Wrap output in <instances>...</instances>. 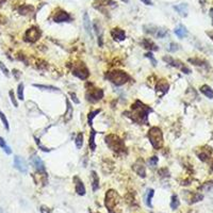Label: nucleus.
Listing matches in <instances>:
<instances>
[{
	"label": "nucleus",
	"instance_id": "nucleus-1",
	"mask_svg": "<svg viewBox=\"0 0 213 213\" xmlns=\"http://www.w3.org/2000/svg\"><path fill=\"white\" fill-rule=\"evenodd\" d=\"M152 112V109L150 106H146L140 100H136L134 103L131 106V111L130 112H125L127 116L131 118L133 122L138 123V124H148V114Z\"/></svg>",
	"mask_w": 213,
	"mask_h": 213
},
{
	"label": "nucleus",
	"instance_id": "nucleus-2",
	"mask_svg": "<svg viewBox=\"0 0 213 213\" xmlns=\"http://www.w3.org/2000/svg\"><path fill=\"white\" fill-rule=\"evenodd\" d=\"M104 204L110 213H122V208H120L122 199H120V196L114 190H110L106 192Z\"/></svg>",
	"mask_w": 213,
	"mask_h": 213
},
{
	"label": "nucleus",
	"instance_id": "nucleus-3",
	"mask_svg": "<svg viewBox=\"0 0 213 213\" xmlns=\"http://www.w3.org/2000/svg\"><path fill=\"white\" fill-rule=\"evenodd\" d=\"M106 79L111 81L116 87H120V85L128 82L129 80H130V76L123 70H113L106 74Z\"/></svg>",
	"mask_w": 213,
	"mask_h": 213
},
{
	"label": "nucleus",
	"instance_id": "nucleus-4",
	"mask_svg": "<svg viewBox=\"0 0 213 213\" xmlns=\"http://www.w3.org/2000/svg\"><path fill=\"white\" fill-rule=\"evenodd\" d=\"M148 139L155 149H160L163 146V133L159 127H151L149 129Z\"/></svg>",
	"mask_w": 213,
	"mask_h": 213
},
{
	"label": "nucleus",
	"instance_id": "nucleus-5",
	"mask_svg": "<svg viewBox=\"0 0 213 213\" xmlns=\"http://www.w3.org/2000/svg\"><path fill=\"white\" fill-rule=\"evenodd\" d=\"M106 144L108 145L111 150L116 151V152H123L125 150V143L115 134H109L106 138Z\"/></svg>",
	"mask_w": 213,
	"mask_h": 213
},
{
	"label": "nucleus",
	"instance_id": "nucleus-6",
	"mask_svg": "<svg viewBox=\"0 0 213 213\" xmlns=\"http://www.w3.org/2000/svg\"><path fill=\"white\" fill-rule=\"evenodd\" d=\"M73 75L78 77L81 80H85L89 78L90 76V71L89 68L87 67V65L83 62H79V63H75L73 66Z\"/></svg>",
	"mask_w": 213,
	"mask_h": 213
},
{
	"label": "nucleus",
	"instance_id": "nucleus-7",
	"mask_svg": "<svg viewBox=\"0 0 213 213\" xmlns=\"http://www.w3.org/2000/svg\"><path fill=\"white\" fill-rule=\"evenodd\" d=\"M103 91L101 89H90L87 90V94H85V98H87V101L92 102V103H96L103 98Z\"/></svg>",
	"mask_w": 213,
	"mask_h": 213
},
{
	"label": "nucleus",
	"instance_id": "nucleus-8",
	"mask_svg": "<svg viewBox=\"0 0 213 213\" xmlns=\"http://www.w3.org/2000/svg\"><path fill=\"white\" fill-rule=\"evenodd\" d=\"M163 61L164 62H166L167 64L172 65V66L176 67V68H179L181 69L182 71H183L184 74H191V69L188 68L186 66H184V64L182 62H180V61L178 60H175V59L171 58V57H163Z\"/></svg>",
	"mask_w": 213,
	"mask_h": 213
},
{
	"label": "nucleus",
	"instance_id": "nucleus-9",
	"mask_svg": "<svg viewBox=\"0 0 213 213\" xmlns=\"http://www.w3.org/2000/svg\"><path fill=\"white\" fill-rule=\"evenodd\" d=\"M41 31L36 28V27H32L30 29H28L25 33V41L29 43H34L40 38Z\"/></svg>",
	"mask_w": 213,
	"mask_h": 213
},
{
	"label": "nucleus",
	"instance_id": "nucleus-10",
	"mask_svg": "<svg viewBox=\"0 0 213 213\" xmlns=\"http://www.w3.org/2000/svg\"><path fill=\"white\" fill-rule=\"evenodd\" d=\"M133 171L136 172L140 177L142 178H145L146 177V169H145V164H144V161L142 159H139L132 166Z\"/></svg>",
	"mask_w": 213,
	"mask_h": 213
},
{
	"label": "nucleus",
	"instance_id": "nucleus-11",
	"mask_svg": "<svg viewBox=\"0 0 213 213\" xmlns=\"http://www.w3.org/2000/svg\"><path fill=\"white\" fill-rule=\"evenodd\" d=\"M14 167L19 172H21V173H27L28 172V165H27L26 161L19 156L14 157Z\"/></svg>",
	"mask_w": 213,
	"mask_h": 213
},
{
	"label": "nucleus",
	"instance_id": "nucleus-12",
	"mask_svg": "<svg viewBox=\"0 0 213 213\" xmlns=\"http://www.w3.org/2000/svg\"><path fill=\"white\" fill-rule=\"evenodd\" d=\"M73 180H74V183H75V190L78 195H81V196L85 195L87 190H85V186H84V184H83L82 180L80 179L78 176H74Z\"/></svg>",
	"mask_w": 213,
	"mask_h": 213
},
{
	"label": "nucleus",
	"instance_id": "nucleus-13",
	"mask_svg": "<svg viewBox=\"0 0 213 213\" xmlns=\"http://www.w3.org/2000/svg\"><path fill=\"white\" fill-rule=\"evenodd\" d=\"M30 161H31L32 165L35 167V169L38 171V173H45V165H44V162H43L42 160L38 157V156H32L30 158Z\"/></svg>",
	"mask_w": 213,
	"mask_h": 213
},
{
	"label": "nucleus",
	"instance_id": "nucleus-14",
	"mask_svg": "<svg viewBox=\"0 0 213 213\" xmlns=\"http://www.w3.org/2000/svg\"><path fill=\"white\" fill-rule=\"evenodd\" d=\"M53 20L56 22H64V21H70L71 20V16L69 15L67 12L65 11H58L56 13V15L53 16Z\"/></svg>",
	"mask_w": 213,
	"mask_h": 213
},
{
	"label": "nucleus",
	"instance_id": "nucleus-15",
	"mask_svg": "<svg viewBox=\"0 0 213 213\" xmlns=\"http://www.w3.org/2000/svg\"><path fill=\"white\" fill-rule=\"evenodd\" d=\"M111 35L114 41L122 42V41H124L126 38V32L123 29H120V28H114L111 31Z\"/></svg>",
	"mask_w": 213,
	"mask_h": 213
},
{
	"label": "nucleus",
	"instance_id": "nucleus-16",
	"mask_svg": "<svg viewBox=\"0 0 213 213\" xmlns=\"http://www.w3.org/2000/svg\"><path fill=\"white\" fill-rule=\"evenodd\" d=\"M169 83L166 81H164V80H161V81L158 82L157 87H156V91H157V93L160 96H163L169 92Z\"/></svg>",
	"mask_w": 213,
	"mask_h": 213
},
{
	"label": "nucleus",
	"instance_id": "nucleus-17",
	"mask_svg": "<svg viewBox=\"0 0 213 213\" xmlns=\"http://www.w3.org/2000/svg\"><path fill=\"white\" fill-rule=\"evenodd\" d=\"M65 101H66V111H65V114H64V122L68 123L69 120L73 118L74 109H73V106H71V103H70V101H69L68 98H66Z\"/></svg>",
	"mask_w": 213,
	"mask_h": 213
},
{
	"label": "nucleus",
	"instance_id": "nucleus-18",
	"mask_svg": "<svg viewBox=\"0 0 213 213\" xmlns=\"http://www.w3.org/2000/svg\"><path fill=\"white\" fill-rule=\"evenodd\" d=\"M83 27H84L87 33L91 36V38H93V33H92V29H93V28H92L91 19H90V17H89V14H87V12L83 14Z\"/></svg>",
	"mask_w": 213,
	"mask_h": 213
},
{
	"label": "nucleus",
	"instance_id": "nucleus-19",
	"mask_svg": "<svg viewBox=\"0 0 213 213\" xmlns=\"http://www.w3.org/2000/svg\"><path fill=\"white\" fill-rule=\"evenodd\" d=\"M91 177H92V188H93V192H96L99 189V177H98L97 173L95 171L91 172Z\"/></svg>",
	"mask_w": 213,
	"mask_h": 213
},
{
	"label": "nucleus",
	"instance_id": "nucleus-20",
	"mask_svg": "<svg viewBox=\"0 0 213 213\" xmlns=\"http://www.w3.org/2000/svg\"><path fill=\"white\" fill-rule=\"evenodd\" d=\"M174 9L179 13V15H181L182 17H185L188 15V5L185 3H181V5H175Z\"/></svg>",
	"mask_w": 213,
	"mask_h": 213
},
{
	"label": "nucleus",
	"instance_id": "nucleus-21",
	"mask_svg": "<svg viewBox=\"0 0 213 213\" xmlns=\"http://www.w3.org/2000/svg\"><path fill=\"white\" fill-rule=\"evenodd\" d=\"M200 92H202L206 97H208L209 99H213V90L211 89L209 85L205 84V85H202V87H200Z\"/></svg>",
	"mask_w": 213,
	"mask_h": 213
},
{
	"label": "nucleus",
	"instance_id": "nucleus-22",
	"mask_svg": "<svg viewBox=\"0 0 213 213\" xmlns=\"http://www.w3.org/2000/svg\"><path fill=\"white\" fill-rule=\"evenodd\" d=\"M143 45H144V47L146 49H149V50H153V51H157L158 49V46L155 44V43L152 42L151 40H149V38H144L143 40Z\"/></svg>",
	"mask_w": 213,
	"mask_h": 213
},
{
	"label": "nucleus",
	"instance_id": "nucleus-23",
	"mask_svg": "<svg viewBox=\"0 0 213 213\" xmlns=\"http://www.w3.org/2000/svg\"><path fill=\"white\" fill-rule=\"evenodd\" d=\"M95 136H96V131L94 130V129H92L91 132H90V140H89V145L92 151H95V149H96Z\"/></svg>",
	"mask_w": 213,
	"mask_h": 213
},
{
	"label": "nucleus",
	"instance_id": "nucleus-24",
	"mask_svg": "<svg viewBox=\"0 0 213 213\" xmlns=\"http://www.w3.org/2000/svg\"><path fill=\"white\" fill-rule=\"evenodd\" d=\"M33 87H38L43 91H49V92H60V90L56 87H52V85H43V84H33Z\"/></svg>",
	"mask_w": 213,
	"mask_h": 213
},
{
	"label": "nucleus",
	"instance_id": "nucleus-25",
	"mask_svg": "<svg viewBox=\"0 0 213 213\" xmlns=\"http://www.w3.org/2000/svg\"><path fill=\"white\" fill-rule=\"evenodd\" d=\"M210 155H211V148H209V147H208V149H202L200 152L197 153L198 158H199L202 161H207L208 158L210 157Z\"/></svg>",
	"mask_w": 213,
	"mask_h": 213
},
{
	"label": "nucleus",
	"instance_id": "nucleus-26",
	"mask_svg": "<svg viewBox=\"0 0 213 213\" xmlns=\"http://www.w3.org/2000/svg\"><path fill=\"white\" fill-rule=\"evenodd\" d=\"M175 34L179 38H184L186 34H188V31H186L185 27H183L182 25H180L178 28H176V29H175Z\"/></svg>",
	"mask_w": 213,
	"mask_h": 213
},
{
	"label": "nucleus",
	"instance_id": "nucleus-27",
	"mask_svg": "<svg viewBox=\"0 0 213 213\" xmlns=\"http://www.w3.org/2000/svg\"><path fill=\"white\" fill-rule=\"evenodd\" d=\"M75 143H76V147H77L78 149H80L82 147V145H83V133L82 132L78 133V136H76Z\"/></svg>",
	"mask_w": 213,
	"mask_h": 213
},
{
	"label": "nucleus",
	"instance_id": "nucleus-28",
	"mask_svg": "<svg viewBox=\"0 0 213 213\" xmlns=\"http://www.w3.org/2000/svg\"><path fill=\"white\" fill-rule=\"evenodd\" d=\"M0 147L5 150V152L7 153V155H11L12 153V150H11V148H10L9 146L7 145V143H5V141L3 140L1 136H0Z\"/></svg>",
	"mask_w": 213,
	"mask_h": 213
},
{
	"label": "nucleus",
	"instance_id": "nucleus-29",
	"mask_svg": "<svg viewBox=\"0 0 213 213\" xmlns=\"http://www.w3.org/2000/svg\"><path fill=\"white\" fill-rule=\"evenodd\" d=\"M33 11V8L31 7V5H22V7L19 8V10H18V12H19L21 15H26V14L30 13V12Z\"/></svg>",
	"mask_w": 213,
	"mask_h": 213
},
{
	"label": "nucleus",
	"instance_id": "nucleus-30",
	"mask_svg": "<svg viewBox=\"0 0 213 213\" xmlns=\"http://www.w3.org/2000/svg\"><path fill=\"white\" fill-rule=\"evenodd\" d=\"M100 113V109L99 110H95V111H92V112H90L89 113V115H87V124L90 125V126H92V122H93V118L95 117L97 114H99Z\"/></svg>",
	"mask_w": 213,
	"mask_h": 213
},
{
	"label": "nucleus",
	"instance_id": "nucleus-31",
	"mask_svg": "<svg viewBox=\"0 0 213 213\" xmlns=\"http://www.w3.org/2000/svg\"><path fill=\"white\" fill-rule=\"evenodd\" d=\"M148 193H147V196H146V205L148 207H152V205H151V199H152V196H153V194H155V191H153L152 189H150V190H148Z\"/></svg>",
	"mask_w": 213,
	"mask_h": 213
},
{
	"label": "nucleus",
	"instance_id": "nucleus-32",
	"mask_svg": "<svg viewBox=\"0 0 213 213\" xmlns=\"http://www.w3.org/2000/svg\"><path fill=\"white\" fill-rule=\"evenodd\" d=\"M0 120H1V122H2L3 126H5V128L7 129V130H10V126H9V122H8L7 117H5V113H3L1 110H0Z\"/></svg>",
	"mask_w": 213,
	"mask_h": 213
},
{
	"label": "nucleus",
	"instance_id": "nucleus-33",
	"mask_svg": "<svg viewBox=\"0 0 213 213\" xmlns=\"http://www.w3.org/2000/svg\"><path fill=\"white\" fill-rule=\"evenodd\" d=\"M179 207V199H178L177 195L172 196V202H171V208L172 209H177Z\"/></svg>",
	"mask_w": 213,
	"mask_h": 213
},
{
	"label": "nucleus",
	"instance_id": "nucleus-34",
	"mask_svg": "<svg viewBox=\"0 0 213 213\" xmlns=\"http://www.w3.org/2000/svg\"><path fill=\"white\" fill-rule=\"evenodd\" d=\"M24 84L22 83H19L17 87V95H18V99L19 100H24Z\"/></svg>",
	"mask_w": 213,
	"mask_h": 213
},
{
	"label": "nucleus",
	"instance_id": "nucleus-35",
	"mask_svg": "<svg viewBox=\"0 0 213 213\" xmlns=\"http://www.w3.org/2000/svg\"><path fill=\"white\" fill-rule=\"evenodd\" d=\"M158 162H159V158L156 157V156L149 158V160H148V164L150 165V166H156V165L158 164Z\"/></svg>",
	"mask_w": 213,
	"mask_h": 213
},
{
	"label": "nucleus",
	"instance_id": "nucleus-36",
	"mask_svg": "<svg viewBox=\"0 0 213 213\" xmlns=\"http://www.w3.org/2000/svg\"><path fill=\"white\" fill-rule=\"evenodd\" d=\"M145 57H146V58H148L149 60L151 61V64H152V66H156V65H157V60L153 58V54L150 52V51H149V52H147V53H145Z\"/></svg>",
	"mask_w": 213,
	"mask_h": 213
},
{
	"label": "nucleus",
	"instance_id": "nucleus-37",
	"mask_svg": "<svg viewBox=\"0 0 213 213\" xmlns=\"http://www.w3.org/2000/svg\"><path fill=\"white\" fill-rule=\"evenodd\" d=\"M9 95H10V98H11V101H12V103L14 104V106L15 108H17L18 106V103H17V100H16V98H15V95H14V92L12 91H10L9 92Z\"/></svg>",
	"mask_w": 213,
	"mask_h": 213
},
{
	"label": "nucleus",
	"instance_id": "nucleus-38",
	"mask_svg": "<svg viewBox=\"0 0 213 213\" xmlns=\"http://www.w3.org/2000/svg\"><path fill=\"white\" fill-rule=\"evenodd\" d=\"M0 69L2 70L3 75L5 76V77H10V73H9V69L7 68V66H5V64H3L2 62H0Z\"/></svg>",
	"mask_w": 213,
	"mask_h": 213
},
{
	"label": "nucleus",
	"instance_id": "nucleus-39",
	"mask_svg": "<svg viewBox=\"0 0 213 213\" xmlns=\"http://www.w3.org/2000/svg\"><path fill=\"white\" fill-rule=\"evenodd\" d=\"M178 49H179V46H178L176 43H171V44H169V51H171V52H175V51H177Z\"/></svg>",
	"mask_w": 213,
	"mask_h": 213
},
{
	"label": "nucleus",
	"instance_id": "nucleus-40",
	"mask_svg": "<svg viewBox=\"0 0 213 213\" xmlns=\"http://www.w3.org/2000/svg\"><path fill=\"white\" fill-rule=\"evenodd\" d=\"M35 142H36V144H38V146L40 147V148L42 149L43 151H45V152H48V151H50V149H48V148H46L45 146H43V145L41 144V142H40V141H38L36 138H35Z\"/></svg>",
	"mask_w": 213,
	"mask_h": 213
},
{
	"label": "nucleus",
	"instance_id": "nucleus-41",
	"mask_svg": "<svg viewBox=\"0 0 213 213\" xmlns=\"http://www.w3.org/2000/svg\"><path fill=\"white\" fill-rule=\"evenodd\" d=\"M69 96H70L71 97V99H73V101L75 102V103H80V100L78 99L77 98V95H76L75 93H73V92H70V93H69Z\"/></svg>",
	"mask_w": 213,
	"mask_h": 213
},
{
	"label": "nucleus",
	"instance_id": "nucleus-42",
	"mask_svg": "<svg viewBox=\"0 0 213 213\" xmlns=\"http://www.w3.org/2000/svg\"><path fill=\"white\" fill-rule=\"evenodd\" d=\"M166 30H158V33H157V36L158 38H164L165 35H166Z\"/></svg>",
	"mask_w": 213,
	"mask_h": 213
},
{
	"label": "nucleus",
	"instance_id": "nucleus-43",
	"mask_svg": "<svg viewBox=\"0 0 213 213\" xmlns=\"http://www.w3.org/2000/svg\"><path fill=\"white\" fill-rule=\"evenodd\" d=\"M40 211H41V213H51V210L46 206H41Z\"/></svg>",
	"mask_w": 213,
	"mask_h": 213
},
{
	"label": "nucleus",
	"instance_id": "nucleus-44",
	"mask_svg": "<svg viewBox=\"0 0 213 213\" xmlns=\"http://www.w3.org/2000/svg\"><path fill=\"white\" fill-rule=\"evenodd\" d=\"M20 75H21V74H20L19 70H17V69H13V76L15 77L16 80H19Z\"/></svg>",
	"mask_w": 213,
	"mask_h": 213
},
{
	"label": "nucleus",
	"instance_id": "nucleus-45",
	"mask_svg": "<svg viewBox=\"0 0 213 213\" xmlns=\"http://www.w3.org/2000/svg\"><path fill=\"white\" fill-rule=\"evenodd\" d=\"M202 199V195H200V194H196V196L193 198V200H192V202H199V200Z\"/></svg>",
	"mask_w": 213,
	"mask_h": 213
},
{
	"label": "nucleus",
	"instance_id": "nucleus-46",
	"mask_svg": "<svg viewBox=\"0 0 213 213\" xmlns=\"http://www.w3.org/2000/svg\"><path fill=\"white\" fill-rule=\"evenodd\" d=\"M141 1H142V2L144 3V5H152V2H151L150 0H141Z\"/></svg>",
	"mask_w": 213,
	"mask_h": 213
},
{
	"label": "nucleus",
	"instance_id": "nucleus-47",
	"mask_svg": "<svg viewBox=\"0 0 213 213\" xmlns=\"http://www.w3.org/2000/svg\"><path fill=\"white\" fill-rule=\"evenodd\" d=\"M207 34H208V35L210 36V38H211V40L213 41V32H208V33H207Z\"/></svg>",
	"mask_w": 213,
	"mask_h": 213
},
{
	"label": "nucleus",
	"instance_id": "nucleus-48",
	"mask_svg": "<svg viewBox=\"0 0 213 213\" xmlns=\"http://www.w3.org/2000/svg\"><path fill=\"white\" fill-rule=\"evenodd\" d=\"M210 16L212 17V24H213V9L210 10Z\"/></svg>",
	"mask_w": 213,
	"mask_h": 213
},
{
	"label": "nucleus",
	"instance_id": "nucleus-49",
	"mask_svg": "<svg viewBox=\"0 0 213 213\" xmlns=\"http://www.w3.org/2000/svg\"><path fill=\"white\" fill-rule=\"evenodd\" d=\"M5 0H0V3H2V2H5Z\"/></svg>",
	"mask_w": 213,
	"mask_h": 213
},
{
	"label": "nucleus",
	"instance_id": "nucleus-50",
	"mask_svg": "<svg viewBox=\"0 0 213 213\" xmlns=\"http://www.w3.org/2000/svg\"><path fill=\"white\" fill-rule=\"evenodd\" d=\"M122 1H124V2H128V0H122Z\"/></svg>",
	"mask_w": 213,
	"mask_h": 213
},
{
	"label": "nucleus",
	"instance_id": "nucleus-51",
	"mask_svg": "<svg viewBox=\"0 0 213 213\" xmlns=\"http://www.w3.org/2000/svg\"><path fill=\"white\" fill-rule=\"evenodd\" d=\"M0 213H2V209L0 208Z\"/></svg>",
	"mask_w": 213,
	"mask_h": 213
},
{
	"label": "nucleus",
	"instance_id": "nucleus-52",
	"mask_svg": "<svg viewBox=\"0 0 213 213\" xmlns=\"http://www.w3.org/2000/svg\"><path fill=\"white\" fill-rule=\"evenodd\" d=\"M212 171H213V163H212Z\"/></svg>",
	"mask_w": 213,
	"mask_h": 213
}]
</instances>
